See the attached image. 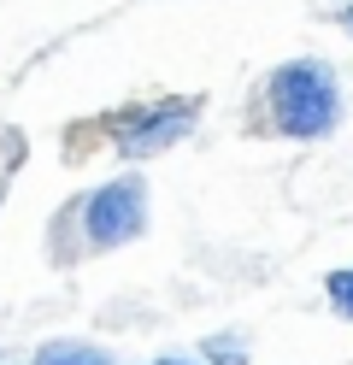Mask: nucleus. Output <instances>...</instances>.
<instances>
[{
  "mask_svg": "<svg viewBox=\"0 0 353 365\" xmlns=\"http://www.w3.org/2000/svg\"><path fill=\"white\" fill-rule=\"evenodd\" d=\"M265 118L277 135L295 142H324L342 124V83L329 71V59H282L265 77Z\"/></svg>",
  "mask_w": 353,
  "mask_h": 365,
  "instance_id": "f257e3e1",
  "label": "nucleus"
},
{
  "mask_svg": "<svg viewBox=\"0 0 353 365\" xmlns=\"http://www.w3.org/2000/svg\"><path fill=\"white\" fill-rule=\"evenodd\" d=\"M148 230V177L124 171V177H106L101 189L83 200V236L88 247H124Z\"/></svg>",
  "mask_w": 353,
  "mask_h": 365,
  "instance_id": "f03ea898",
  "label": "nucleus"
},
{
  "mask_svg": "<svg viewBox=\"0 0 353 365\" xmlns=\"http://www.w3.org/2000/svg\"><path fill=\"white\" fill-rule=\"evenodd\" d=\"M195 118H200V101H188V95L148 101V106H130V112L112 118V142H118L124 159H153L171 142H183V135L195 130Z\"/></svg>",
  "mask_w": 353,
  "mask_h": 365,
  "instance_id": "7ed1b4c3",
  "label": "nucleus"
},
{
  "mask_svg": "<svg viewBox=\"0 0 353 365\" xmlns=\"http://www.w3.org/2000/svg\"><path fill=\"white\" fill-rule=\"evenodd\" d=\"M36 365H112V359L94 354V348H83V341H53V348H41Z\"/></svg>",
  "mask_w": 353,
  "mask_h": 365,
  "instance_id": "20e7f679",
  "label": "nucleus"
},
{
  "mask_svg": "<svg viewBox=\"0 0 353 365\" xmlns=\"http://www.w3.org/2000/svg\"><path fill=\"white\" fill-rule=\"evenodd\" d=\"M324 294H329V307H336L342 318H353V265H336L324 277Z\"/></svg>",
  "mask_w": 353,
  "mask_h": 365,
  "instance_id": "39448f33",
  "label": "nucleus"
},
{
  "mask_svg": "<svg viewBox=\"0 0 353 365\" xmlns=\"http://www.w3.org/2000/svg\"><path fill=\"white\" fill-rule=\"evenodd\" d=\"M342 30L353 36V0H347V6H342Z\"/></svg>",
  "mask_w": 353,
  "mask_h": 365,
  "instance_id": "423d86ee",
  "label": "nucleus"
},
{
  "mask_svg": "<svg viewBox=\"0 0 353 365\" xmlns=\"http://www.w3.org/2000/svg\"><path fill=\"white\" fill-rule=\"evenodd\" d=\"M153 365H195V359H177V354H171V359H153Z\"/></svg>",
  "mask_w": 353,
  "mask_h": 365,
  "instance_id": "0eeeda50",
  "label": "nucleus"
}]
</instances>
